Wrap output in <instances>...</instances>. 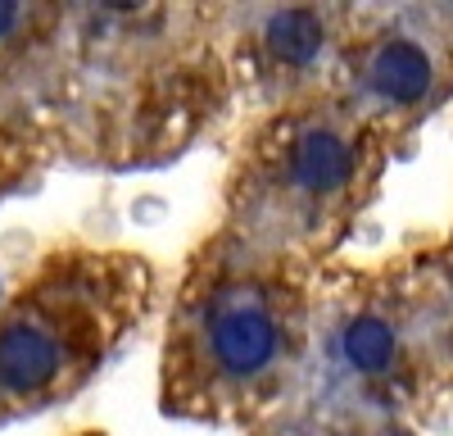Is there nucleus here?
Returning <instances> with one entry per match:
<instances>
[{"mask_svg": "<svg viewBox=\"0 0 453 436\" xmlns=\"http://www.w3.org/2000/svg\"><path fill=\"white\" fill-rule=\"evenodd\" d=\"M204 341L218 359V369L226 378H254L277 359L281 332L273 309L254 300V296H226L213 305L209 323H204Z\"/></svg>", "mask_w": 453, "mask_h": 436, "instance_id": "2", "label": "nucleus"}, {"mask_svg": "<svg viewBox=\"0 0 453 436\" xmlns=\"http://www.w3.org/2000/svg\"><path fill=\"white\" fill-rule=\"evenodd\" d=\"M322 36H326L322 19H318L313 10H304V5L277 10V14L268 19V27H263V42H268V51H273L281 64H309V59H318Z\"/></svg>", "mask_w": 453, "mask_h": 436, "instance_id": "5", "label": "nucleus"}, {"mask_svg": "<svg viewBox=\"0 0 453 436\" xmlns=\"http://www.w3.org/2000/svg\"><path fill=\"white\" fill-rule=\"evenodd\" d=\"M354 168V151H349V141L340 136L335 128H313L295 141V151H290V173L295 182L304 191H331L340 187V182L349 177Z\"/></svg>", "mask_w": 453, "mask_h": 436, "instance_id": "4", "label": "nucleus"}, {"mask_svg": "<svg viewBox=\"0 0 453 436\" xmlns=\"http://www.w3.org/2000/svg\"><path fill=\"white\" fill-rule=\"evenodd\" d=\"M340 350H345L349 359V369L376 378V373H386L390 363H395V332H390V323L386 318H376V314H363L345 327V337H340Z\"/></svg>", "mask_w": 453, "mask_h": 436, "instance_id": "6", "label": "nucleus"}, {"mask_svg": "<svg viewBox=\"0 0 453 436\" xmlns=\"http://www.w3.org/2000/svg\"><path fill=\"white\" fill-rule=\"evenodd\" d=\"M119 327V269L59 254L0 309V418L78 386Z\"/></svg>", "mask_w": 453, "mask_h": 436, "instance_id": "1", "label": "nucleus"}, {"mask_svg": "<svg viewBox=\"0 0 453 436\" xmlns=\"http://www.w3.org/2000/svg\"><path fill=\"white\" fill-rule=\"evenodd\" d=\"M367 82L376 96L395 105H412L431 91V55L418 42H386L367 59Z\"/></svg>", "mask_w": 453, "mask_h": 436, "instance_id": "3", "label": "nucleus"}]
</instances>
